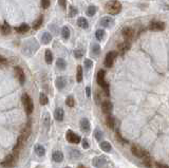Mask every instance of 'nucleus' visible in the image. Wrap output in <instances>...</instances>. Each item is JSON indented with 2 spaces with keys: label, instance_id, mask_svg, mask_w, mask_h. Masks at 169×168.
Segmentation results:
<instances>
[{
  "label": "nucleus",
  "instance_id": "nucleus-20",
  "mask_svg": "<svg viewBox=\"0 0 169 168\" xmlns=\"http://www.w3.org/2000/svg\"><path fill=\"white\" fill-rule=\"evenodd\" d=\"M63 116H65V112L61 108H57L54 112V118H55L56 120L58 122H61L63 120Z\"/></svg>",
  "mask_w": 169,
  "mask_h": 168
},
{
  "label": "nucleus",
  "instance_id": "nucleus-23",
  "mask_svg": "<svg viewBox=\"0 0 169 168\" xmlns=\"http://www.w3.org/2000/svg\"><path fill=\"white\" fill-rule=\"evenodd\" d=\"M51 40H52V35H51L50 33H49V32L43 33L42 38H41V43H42L43 45H48Z\"/></svg>",
  "mask_w": 169,
  "mask_h": 168
},
{
  "label": "nucleus",
  "instance_id": "nucleus-26",
  "mask_svg": "<svg viewBox=\"0 0 169 168\" xmlns=\"http://www.w3.org/2000/svg\"><path fill=\"white\" fill-rule=\"evenodd\" d=\"M29 29H30V27H29L28 25H25V23H23V25H21L20 27H17V28L15 29L16 32L17 33H20V34H23V33H27L29 31Z\"/></svg>",
  "mask_w": 169,
  "mask_h": 168
},
{
  "label": "nucleus",
  "instance_id": "nucleus-4",
  "mask_svg": "<svg viewBox=\"0 0 169 168\" xmlns=\"http://www.w3.org/2000/svg\"><path fill=\"white\" fill-rule=\"evenodd\" d=\"M17 159H18V153L13 152L9 156H6L4 158V160L1 162V166L4 168H12L16 165L17 163Z\"/></svg>",
  "mask_w": 169,
  "mask_h": 168
},
{
  "label": "nucleus",
  "instance_id": "nucleus-7",
  "mask_svg": "<svg viewBox=\"0 0 169 168\" xmlns=\"http://www.w3.org/2000/svg\"><path fill=\"white\" fill-rule=\"evenodd\" d=\"M131 152L133 156H135L139 159H144L146 156H148V153L145 149H143L141 146H139L137 144H133L131 146Z\"/></svg>",
  "mask_w": 169,
  "mask_h": 168
},
{
  "label": "nucleus",
  "instance_id": "nucleus-32",
  "mask_svg": "<svg viewBox=\"0 0 169 168\" xmlns=\"http://www.w3.org/2000/svg\"><path fill=\"white\" fill-rule=\"evenodd\" d=\"M48 102H49L48 96L45 95V93H40V95H39V103H40V105H42V106L47 105Z\"/></svg>",
  "mask_w": 169,
  "mask_h": 168
},
{
  "label": "nucleus",
  "instance_id": "nucleus-43",
  "mask_svg": "<svg viewBox=\"0 0 169 168\" xmlns=\"http://www.w3.org/2000/svg\"><path fill=\"white\" fill-rule=\"evenodd\" d=\"M51 4V0H41V6L43 9H48Z\"/></svg>",
  "mask_w": 169,
  "mask_h": 168
},
{
  "label": "nucleus",
  "instance_id": "nucleus-13",
  "mask_svg": "<svg viewBox=\"0 0 169 168\" xmlns=\"http://www.w3.org/2000/svg\"><path fill=\"white\" fill-rule=\"evenodd\" d=\"M106 163H107V160L105 156H96V158H94L93 161H92V164H93V166L96 168H101Z\"/></svg>",
  "mask_w": 169,
  "mask_h": 168
},
{
  "label": "nucleus",
  "instance_id": "nucleus-15",
  "mask_svg": "<svg viewBox=\"0 0 169 168\" xmlns=\"http://www.w3.org/2000/svg\"><path fill=\"white\" fill-rule=\"evenodd\" d=\"M129 49H130V43H129L128 41L122 43L117 45V50H119V53L122 56H124V54L127 52V51H129Z\"/></svg>",
  "mask_w": 169,
  "mask_h": 168
},
{
  "label": "nucleus",
  "instance_id": "nucleus-51",
  "mask_svg": "<svg viewBox=\"0 0 169 168\" xmlns=\"http://www.w3.org/2000/svg\"><path fill=\"white\" fill-rule=\"evenodd\" d=\"M77 168H88V167H86L85 165H78L77 166Z\"/></svg>",
  "mask_w": 169,
  "mask_h": 168
},
{
  "label": "nucleus",
  "instance_id": "nucleus-8",
  "mask_svg": "<svg viewBox=\"0 0 169 168\" xmlns=\"http://www.w3.org/2000/svg\"><path fill=\"white\" fill-rule=\"evenodd\" d=\"M165 25L164 21H161V20H152L151 22L149 23L148 29L150 31H154V32H157V31H164Z\"/></svg>",
  "mask_w": 169,
  "mask_h": 168
},
{
  "label": "nucleus",
  "instance_id": "nucleus-37",
  "mask_svg": "<svg viewBox=\"0 0 169 168\" xmlns=\"http://www.w3.org/2000/svg\"><path fill=\"white\" fill-rule=\"evenodd\" d=\"M96 12V8L94 5H90L88 9H87V15L88 16H93Z\"/></svg>",
  "mask_w": 169,
  "mask_h": 168
},
{
  "label": "nucleus",
  "instance_id": "nucleus-9",
  "mask_svg": "<svg viewBox=\"0 0 169 168\" xmlns=\"http://www.w3.org/2000/svg\"><path fill=\"white\" fill-rule=\"evenodd\" d=\"M66 138L69 143L71 144H79L81 142V138L78 134H76L75 132H73L72 130H68L66 134Z\"/></svg>",
  "mask_w": 169,
  "mask_h": 168
},
{
  "label": "nucleus",
  "instance_id": "nucleus-30",
  "mask_svg": "<svg viewBox=\"0 0 169 168\" xmlns=\"http://www.w3.org/2000/svg\"><path fill=\"white\" fill-rule=\"evenodd\" d=\"M61 36H63V39H68L70 37V30H69L68 27H63L61 29Z\"/></svg>",
  "mask_w": 169,
  "mask_h": 168
},
{
  "label": "nucleus",
  "instance_id": "nucleus-40",
  "mask_svg": "<svg viewBox=\"0 0 169 168\" xmlns=\"http://www.w3.org/2000/svg\"><path fill=\"white\" fill-rule=\"evenodd\" d=\"M94 138L97 141H101V138H103V132H101L99 129H96V130L94 131Z\"/></svg>",
  "mask_w": 169,
  "mask_h": 168
},
{
  "label": "nucleus",
  "instance_id": "nucleus-50",
  "mask_svg": "<svg viewBox=\"0 0 169 168\" xmlns=\"http://www.w3.org/2000/svg\"><path fill=\"white\" fill-rule=\"evenodd\" d=\"M86 95L88 96V97H90V95H91V88L90 87H87L86 88Z\"/></svg>",
  "mask_w": 169,
  "mask_h": 168
},
{
  "label": "nucleus",
  "instance_id": "nucleus-52",
  "mask_svg": "<svg viewBox=\"0 0 169 168\" xmlns=\"http://www.w3.org/2000/svg\"><path fill=\"white\" fill-rule=\"evenodd\" d=\"M65 168H71V167H69V166H67V167H65Z\"/></svg>",
  "mask_w": 169,
  "mask_h": 168
},
{
  "label": "nucleus",
  "instance_id": "nucleus-49",
  "mask_svg": "<svg viewBox=\"0 0 169 168\" xmlns=\"http://www.w3.org/2000/svg\"><path fill=\"white\" fill-rule=\"evenodd\" d=\"M155 167L157 168H169V166L166 165V164H163V163H157L155 164Z\"/></svg>",
  "mask_w": 169,
  "mask_h": 168
},
{
  "label": "nucleus",
  "instance_id": "nucleus-29",
  "mask_svg": "<svg viewBox=\"0 0 169 168\" xmlns=\"http://www.w3.org/2000/svg\"><path fill=\"white\" fill-rule=\"evenodd\" d=\"M45 61H47V63H49V65L52 63V61H53V54H52V52H51L50 50L45 51Z\"/></svg>",
  "mask_w": 169,
  "mask_h": 168
},
{
  "label": "nucleus",
  "instance_id": "nucleus-33",
  "mask_svg": "<svg viewBox=\"0 0 169 168\" xmlns=\"http://www.w3.org/2000/svg\"><path fill=\"white\" fill-rule=\"evenodd\" d=\"M0 30H1V33L2 34H4V35H6V34H9L11 31L10 27L8 25V23H4L3 25H0Z\"/></svg>",
  "mask_w": 169,
  "mask_h": 168
},
{
  "label": "nucleus",
  "instance_id": "nucleus-6",
  "mask_svg": "<svg viewBox=\"0 0 169 168\" xmlns=\"http://www.w3.org/2000/svg\"><path fill=\"white\" fill-rule=\"evenodd\" d=\"M105 75H106V72L104 70L99 71V73H97V84L103 88V90L105 91L107 95H109V84L105 79Z\"/></svg>",
  "mask_w": 169,
  "mask_h": 168
},
{
  "label": "nucleus",
  "instance_id": "nucleus-47",
  "mask_svg": "<svg viewBox=\"0 0 169 168\" xmlns=\"http://www.w3.org/2000/svg\"><path fill=\"white\" fill-rule=\"evenodd\" d=\"M58 3H59V5H60L63 9L67 8V1L66 0H58Z\"/></svg>",
  "mask_w": 169,
  "mask_h": 168
},
{
  "label": "nucleus",
  "instance_id": "nucleus-28",
  "mask_svg": "<svg viewBox=\"0 0 169 168\" xmlns=\"http://www.w3.org/2000/svg\"><path fill=\"white\" fill-rule=\"evenodd\" d=\"M76 80L77 83H81L83 81V68L81 66L77 67V71H76Z\"/></svg>",
  "mask_w": 169,
  "mask_h": 168
},
{
  "label": "nucleus",
  "instance_id": "nucleus-22",
  "mask_svg": "<svg viewBox=\"0 0 169 168\" xmlns=\"http://www.w3.org/2000/svg\"><path fill=\"white\" fill-rule=\"evenodd\" d=\"M34 150H35V153L38 156H43L45 154V149L43 146L41 145H36L34 147Z\"/></svg>",
  "mask_w": 169,
  "mask_h": 168
},
{
  "label": "nucleus",
  "instance_id": "nucleus-12",
  "mask_svg": "<svg viewBox=\"0 0 169 168\" xmlns=\"http://www.w3.org/2000/svg\"><path fill=\"white\" fill-rule=\"evenodd\" d=\"M101 110L105 114H111L112 110H113V105L110 100H104L101 103Z\"/></svg>",
  "mask_w": 169,
  "mask_h": 168
},
{
  "label": "nucleus",
  "instance_id": "nucleus-38",
  "mask_svg": "<svg viewBox=\"0 0 169 168\" xmlns=\"http://www.w3.org/2000/svg\"><path fill=\"white\" fill-rule=\"evenodd\" d=\"M70 156L72 159H78V158H81V152H79L78 150L74 149V150H72L70 152Z\"/></svg>",
  "mask_w": 169,
  "mask_h": 168
},
{
  "label": "nucleus",
  "instance_id": "nucleus-44",
  "mask_svg": "<svg viewBox=\"0 0 169 168\" xmlns=\"http://www.w3.org/2000/svg\"><path fill=\"white\" fill-rule=\"evenodd\" d=\"M92 65H93V61L91 59L85 60V67H86V69H90L91 67H92Z\"/></svg>",
  "mask_w": 169,
  "mask_h": 168
},
{
  "label": "nucleus",
  "instance_id": "nucleus-31",
  "mask_svg": "<svg viewBox=\"0 0 169 168\" xmlns=\"http://www.w3.org/2000/svg\"><path fill=\"white\" fill-rule=\"evenodd\" d=\"M115 136H116V138H117V141H119V142H121L122 144H128V140H126L124 136H122L121 132H119V130L115 132Z\"/></svg>",
  "mask_w": 169,
  "mask_h": 168
},
{
  "label": "nucleus",
  "instance_id": "nucleus-45",
  "mask_svg": "<svg viewBox=\"0 0 169 168\" xmlns=\"http://www.w3.org/2000/svg\"><path fill=\"white\" fill-rule=\"evenodd\" d=\"M5 65H8V59L4 56L0 55V66H5Z\"/></svg>",
  "mask_w": 169,
  "mask_h": 168
},
{
  "label": "nucleus",
  "instance_id": "nucleus-2",
  "mask_svg": "<svg viewBox=\"0 0 169 168\" xmlns=\"http://www.w3.org/2000/svg\"><path fill=\"white\" fill-rule=\"evenodd\" d=\"M38 48H39V45H38L37 41H36L34 38H31L30 40H28V41L23 45L22 52L24 55L32 56L35 54V52L38 50Z\"/></svg>",
  "mask_w": 169,
  "mask_h": 168
},
{
  "label": "nucleus",
  "instance_id": "nucleus-18",
  "mask_svg": "<svg viewBox=\"0 0 169 168\" xmlns=\"http://www.w3.org/2000/svg\"><path fill=\"white\" fill-rule=\"evenodd\" d=\"M90 122H89L87 118H83V120H81V129L83 131V132H89L90 131Z\"/></svg>",
  "mask_w": 169,
  "mask_h": 168
},
{
  "label": "nucleus",
  "instance_id": "nucleus-41",
  "mask_svg": "<svg viewBox=\"0 0 169 168\" xmlns=\"http://www.w3.org/2000/svg\"><path fill=\"white\" fill-rule=\"evenodd\" d=\"M76 14H77V9H76L75 6H73V5H70V11H69L70 17H74Z\"/></svg>",
  "mask_w": 169,
  "mask_h": 168
},
{
  "label": "nucleus",
  "instance_id": "nucleus-1",
  "mask_svg": "<svg viewBox=\"0 0 169 168\" xmlns=\"http://www.w3.org/2000/svg\"><path fill=\"white\" fill-rule=\"evenodd\" d=\"M31 131H32V129H31V123H29V124H27L24 128L21 130L20 134H19V136H18L17 144H16L15 147H14V149H13V152L19 153V151H20V149L23 147L24 143L28 141V138H30Z\"/></svg>",
  "mask_w": 169,
  "mask_h": 168
},
{
  "label": "nucleus",
  "instance_id": "nucleus-27",
  "mask_svg": "<svg viewBox=\"0 0 169 168\" xmlns=\"http://www.w3.org/2000/svg\"><path fill=\"white\" fill-rule=\"evenodd\" d=\"M56 65H57V68L59 69V70H65L67 67L66 60L63 59V58H58L57 61H56Z\"/></svg>",
  "mask_w": 169,
  "mask_h": 168
},
{
  "label": "nucleus",
  "instance_id": "nucleus-39",
  "mask_svg": "<svg viewBox=\"0 0 169 168\" xmlns=\"http://www.w3.org/2000/svg\"><path fill=\"white\" fill-rule=\"evenodd\" d=\"M99 53H101V47L99 45H94L92 47V54L93 55H99Z\"/></svg>",
  "mask_w": 169,
  "mask_h": 168
},
{
  "label": "nucleus",
  "instance_id": "nucleus-35",
  "mask_svg": "<svg viewBox=\"0 0 169 168\" xmlns=\"http://www.w3.org/2000/svg\"><path fill=\"white\" fill-rule=\"evenodd\" d=\"M104 36H105V31L101 30V29H99V30H97V31L95 32V37H96V39L103 40Z\"/></svg>",
  "mask_w": 169,
  "mask_h": 168
},
{
  "label": "nucleus",
  "instance_id": "nucleus-3",
  "mask_svg": "<svg viewBox=\"0 0 169 168\" xmlns=\"http://www.w3.org/2000/svg\"><path fill=\"white\" fill-rule=\"evenodd\" d=\"M106 10L111 15H117L122 11V4L117 0H110L106 3Z\"/></svg>",
  "mask_w": 169,
  "mask_h": 168
},
{
  "label": "nucleus",
  "instance_id": "nucleus-5",
  "mask_svg": "<svg viewBox=\"0 0 169 168\" xmlns=\"http://www.w3.org/2000/svg\"><path fill=\"white\" fill-rule=\"evenodd\" d=\"M21 100H22V105L24 107L25 112L28 113V114H31L34 110V104L31 96L29 94H27V93H24L22 95V97H21Z\"/></svg>",
  "mask_w": 169,
  "mask_h": 168
},
{
  "label": "nucleus",
  "instance_id": "nucleus-19",
  "mask_svg": "<svg viewBox=\"0 0 169 168\" xmlns=\"http://www.w3.org/2000/svg\"><path fill=\"white\" fill-rule=\"evenodd\" d=\"M106 124L110 129L115 128V118L111 115V114H107L106 116Z\"/></svg>",
  "mask_w": 169,
  "mask_h": 168
},
{
  "label": "nucleus",
  "instance_id": "nucleus-36",
  "mask_svg": "<svg viewBox=\"0 0 169 168\" xmlns=\"http://www.w3.org/2000/svg\"><path fill=\"white\" fill-rule=\"evenodd\" d=\"M143 163H144V165L146 166L147 168H152V161L151 159L149 158V156H146V158L143 159Z\"/></svg>",
  "mask_w": 169,
  "mask_h": 168
},
{
  "label": "nucleus",
  "instance_id": "nucleus-14",
  "mask_svg": "<svg viewBox=\"0 0 169 168\" xmlns=\"http://www.w3.org/2000/svg\"><path fill=\"white\" fill-rule=\"evenodd\" d=\"M122 34H123V36H124L126 39L130 40L133 38L134 36V30L132 28H129V27H126V28L123 29V31H122Z\"/></svg>",
  "mask_w": 169,
  "mask_h": 168
},
{
  "label": "nucleus",
  "instance_id": "nucleus-21",
  "mask_svg": "<svg viewBox=\"0 0 169 168\" xmlns=\"http://www.w3.org/2000/svg\"><path fill=\"white\" fill-rule=\"evenodd\" d=\"M99 147H101V149L104 152H110L112 149L111 144L109 143V142H101V143L99 144Z\"/></svg>",
  "mask_w": 169,
  "mask_h": 168
},
{
  "label": "nucleus",
  "instance_id": "nucleus-48",
  "mask_svg": "<svg viewBox=\"0 0 169 168\" xmlns=\"http://www.w3.org/2000/svg\"><path fill=\"white\" fill-rule=\"evenodd\" d=\"M74 55H75L76 58H81V56H83V52H81V51L76 50V51H74Z\"/></svg>",
  "mask_w": 169,
  "mask_h": 168
},
{
  "label": "nucleus",
  "instance_id": "nucleus-25",
  "mask_svg": "<svg viewBox=\"0 0 169 168\" xmlns=\"http://www.w3.org/2000/svg\"><path fill=\"white\" fill-rule=\"evenodd\" d=\"M65 86H66V78L65 77H58L56 79V87L58 89H63L65 88Z\"/></svg>",
  "mask_w": 169,
  "mask_h": 168
},
{
  "label": "nucleus",
  "instance_id": "nucleus-42",
  "mask_svg": "<svg viewBox=\"0 0 169 168\" xmlns=\"http://www.w3.org/2000/svg\"><path fill=\"white\" fill-rule=\"evenodd\" d=\"M42 20H43L42 16H40V17H39V19H38L37 21H35V23H34V25H33V28L35 29V30H36V29H38L41 25H42Z\"/></svg>",
  "mask_w": 169,
  "mask_h": 168
},
{
  "label": "nucleus",
  "instance_id": "nucleus-17",
  "mask_svg": "<svg viewBox=\"0 0 169 168\" xmlns=\"http://www.w3.org/2000/svg\"><path fill=\"white\" fill-rule=\"evenodd\" d=\"M113 25V19L111 17H104L101 19V25L104 28H110Z\"/></svg>",
  "mask_w": 169,
  "mask_h": 168
},
{
  "label": "nucleus",
  "instance_id": "nucleus-16",
  "mask_svg": "<svg viewBox=\"0 0 169 168\" xmlns=\"http://www.w3.org/2000/svg\"><path fill=\"white\" fill-rule=\"evenodd\" d=\"M52 159H53V161L56 162V163H60L63 160V153L59 150H55L52 153Z\"/></svg>",
  "mask_w": 169,
  "mask_h": 168
},
{
  "label": "nucleus",
  "instance_id": "nucleus-11",
  "mask_svg": "<svg viewBox=\"0 0 169 168\" xmlns=\"http://www.w3.org/2000/svg\"><path fill=\"white\" fill-rule=\"evenodd\" d=\"M14 71H15V75H16V77H17V79L19 80L20 85H24V83H25V74H24V72H23L22 69L17 66V67H15V68H14Z\"/></svg>",
  "mask_w": 169,
  "mask_h": 168
},
{
  "label": "nucleus",
  "instance_id": "nucleus-46",
  "mask_svg": "<svg viewBox=\"0 0 169 168\" xmlns=\"http://www.w3.org/2000/svg\"><path fill=\"white\" fill-rule=\"evenodd\" d=\"M81 144H83V147L85 149H88L89 147H90V144H89V142L86 140V138H83V140L81 141Z\"/></svg>",
  "mask_w": 169,
  "mask_h": 168
},
{
  "label": "nucleus",
  "instance_id": "nucleus-34",
  "mask_svg": "<svg viewBox=\"0 0 169 168\" xmlns=\"http://www.w3.org/2000/svg\"><path fill=\"white\" fill-rule=\"evenodd\" d=\"M66 105L68 106V107H74V105H75V100H74V97L73 96H68L66 100Z\"/></svg>",
  "mask_w": 169,
  "mask_h": 168
},
{
  "label": "nucleus",
  "instance_id": "nucleus-10",
  "mask_svg": "<svg viewBox=\"0 0 169 168\" xmlns=\"http://www.w3.org/2000/svg\"><path fill=\"white\" fill-rule=\"evenodd\" d=\"M116 55H117V53H116L115 51H111V52H109L108 54L106 55V57H105L104 65L106 66L107 68H111L112 66H113L114 60H115V58H116Z\"/></svg>",
  "mask_w": 169,
  "mask_h": 168
},
{
  "label": "nucleus",
  "instance_id": "nucleus-24",
  "mask_svg": "<svg viewBox=\"0 0 169 168\" xmlns=\"http://www.w3.org/2000/svg\"><path fill=\"white\" fill-rule=\"evenodd\" d=\"M77 25H78V27H81V29H87L89 27L88 21H87L86 18H83V17L78 18V20H77Z\"/></svg>",
  "mask_w": 169,
  "mask_h": 168
}]
</instances>
